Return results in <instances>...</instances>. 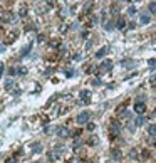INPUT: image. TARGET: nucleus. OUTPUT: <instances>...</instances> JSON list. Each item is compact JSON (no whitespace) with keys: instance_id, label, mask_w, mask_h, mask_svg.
I'll return each instance as SVG.
<instances>
[{"instance_id":"1","label":"nucleus","mask_w":156,"mask_h":163,"mask_svg":"<svg viewBox=\"0 0 156 163\" xmlns=\"http://www.w3.org/2000/svg\"><path fill=\"white\" fill-rule=\"evenodd\" d=\"M89 118H91V113L89 111H81L79 114H77V123H79V125H86L89 121Z\"/></svg>"},{"instance_id":"2","label":"nucleus","mask_w":156,"mask_h":163,"mask_svg":"<svg viewBox=\"0 0 156 163\" xmlns=\"http://www.w3.org/2000/svg\"><path fill=\"white\" fill-rule=\"evenodd\" d=\"M111 66H113V62H111V61H104V62L101 64V67L97 69V71H99V74H101V73L104 74L106 71H109V69H111Z\"/></svg>"},{"instance_id":"3","label":"nucleus","mask_w":156,"mask_h":163,"mask_svg":"<svg viewBox=\"0 0 156 163\" xmlns=\"http://www.w3.org/2000/svg\"><path fill=\"white\" fill-rule=\"evenodd\" d=\"M134 111L138 113V114H143V113L146 111V104L141 103V101H138V103L134 104Z\"/></svg>"},{"instance_id":"4","label":"nucleus","mask_w":156,"mask_h":163,"mask_svg":"<svg viewBox=\"0 0 156 163\" xmlns=\"http://www.w3.org/2000/svg\"><path fill=\"white\" fill-rule=\"evenodd\" d=\"M111 133L113 135H119L121 133V125L116 123V121H113V123H111Z\"/></svg>"},{"instance_id":"5","label":"nucleus","mask_w":156,"mask_h":163,"mask_svg":"<svg viewBox=\"0 0 156 163\" xmlns=\"http://www.w3.org/2000/svg\"><path fill=\"white\" fill-rule=\"evenodd\" d=\"M111 156H113L114 162H119L122 158V153H121V150H111Z\"/></svg>"},{"instance_id":"6","label":"nucleus","mask_w":156,"mask_h":163,"mask_svg":"<svg viewBox=\"0 0 156 163\" xmlns=\"http://www.w3.org/2000/svg\"><path fill=\"white\" fill-rule=\"evenodd\" d=\"M81 99H82L84 103H89V101H91V93H89V91H81Z\"/></svg>"},{"instance_id":"7","label":"nucleus","mask_w":156,"mask_h":163,"mask_svg":"<svg viewBox=\"0 0 156 163\" xmlns=\"http://www.w3.org/2000/svg\"><path fill=\"white\" fill-rule=\"evenodd\" d=\"M57 135H59L60 138H66V136H69V131H67V128L60 126V128H57Z\"/></svg>"},{"instance_id":"8","label":"nucleus","mask_w":156,"mask_h":163,"mask_svg":"<svg viewBox=\"0 0 156 163\" xmlns=\"http://www.w3.org/2000/svg\"><path fill=\"white\" fill-rule=\"evenodd\" d=\"M138 156H139L138 148H131V150H129V158L131 160H138Z\"/></svg>"},{"instance_id":"9","label":"nucleus","mask_w":156,"mask_h":163,"mask_svg":"<svg viewBox=\"0 0 156 163\" xmlns=\"http://www.w3.org/2000/svg\"><path fill=\"white\" fill-rule=\"evenodd\" d=\"M144 123H146V118H144L143 114H139L138 118H136V121H134L136 126H141V125H144Z\"/></svg>"},{"instance_id":"10","label":"nucleus","mask_w":156,"mask_h":163,"mask_svg":"<svg viewBox=\"0 0 156 163\" xmlns=\"http://www.w3.org/2000/svg\"><path fill=\"white\" fill-rule=\"evenodd\" d=\"M116 27H118L119 30H122L124 27H126V20H124L122 17H119V19H118V25H116Z\"/></svg>"},{"instance_id":"11","label":"nucleus","mask_w":156,"mask_h":163,"mask_svg":"<svg viewBox=\"0 0 156 163\" xmlns=\"http://www.w3.org/2000/svg\"><path fill=\"white\" fill-rule=\"evenodd\" d=\"M139 20H141V24H149V20H151V17H149V15H148V13H143V15H141V19H139Z\"/></svg>"},{"instance_id":"12","label":"nucleus","mask_w":156,"mask_h":163,"mask_svg":"<svg viewBox=\"0 0 156 163\" xmlns=\"http://www.w3.org/2000/svg\"><path fill=\"white\" fill-rule=\"evenodd\" d=\"M148 133H149V136H156V125H149Z\"/></svg>"},{"instance_id":"13","label":"nucleus","mask_w":156,"mask_h":163,"mask_svg":"<svg viewBox=\"0 0 156 163\" xmlns=\"http://www.w3.org/2000/svg\"><path fill=\"white\" fill-rule=\"evenodd\" d=\"M19 15H20V17H25L27 15V7L25 5H22L20 9H19Z\"/></svg>"},{"instance_id":"14","label":"nucleus","mask_w":156,"mask_h":163,"mask_svg":"<svg viewBox=\"0 0 156 163\" xmlns=\"http://www.w3.org/2000/svg\"><path fill=\"white\" fill-rule=\"evenodd\" d=\"M106 52H107V49H106V47L99 49V51L96 52V57H102V56H106Z\"/></svg>"},{"instance_id":"15","label":"nucleus","mask_w":156,"mask_h":163,"mask_svg":"<svg viewBox=\"0 0 156 163\" xmlns=\"http://www.w3.org/2000/svg\"><path fill=\"white\" fill-rule=\"evenodd\" d=\"M148 10L151 13H156V2H151V4L148 5Z\"/></svg>"},{"instance_id":"16","label":"nucleus","mask_w":156,"mask_h":163,"mask_svg":"<svg viewBox=\"0 0 156 163\" xmlns=\"http://www.w3.org/2000/svg\"><path fill=\"white\" fill-rule=\"evenodd\" d=\"M30 47H32V44H27L25 49H24V51H20V56H25L27 52H29V49H30Z\"/></svg>"},{"instance_id":"17","label":"nucleus","mask_w":156,"mask_h":163,"mask_svg":"<svg viewBox=\"0 0 156 163\" xmlns=\"http://www.w3.org/2000/svg\"><path fill=\"white\" fill-rule=\"evenodd\" d=\"M12 86H13V81H12V79H9V81H5V89H10Z\"/></svg>"},{"instance_id":"18","label":"nucleus","mask_w":156,"mask_h":163,"mask_svg":"<svg viewBox=\"0 0 156 163\" xmlns=\"http://www.w3.org/2000/svg\"><path fill=\"white\" fill-rule=\"evenodd\" d=\"M32 150H34L35 153H40V151H42V148H40V145L37 143V145H34V148H32Z\"/></svg>"},{"instance_id":"19","label":"nucleus","mask_w":156,"mask_h":163,"mask_svg":"<svg viewBox=\"0 0 156 163\" xmlns=\"http://www.w3.org/2000/svg\"><path fill=\"white\" fill-rule=\"evenodd\" d=\"M87 129L89 131H94V129H96V125H94V123H87Z\"/></svg>"},{"instance_id":"20","label":"nucleus","mask_w":156,"mask_h":163,"mask_svg":"<svg viewBox=\"0 0 156 163\" xmlns=\"http://www.w3.org/2000/svg\"><path fill=\"white\" fill-rule=\"evenodd\" d=\"M128 13H129V15H134V13H136V9H134V7H129V9H128Z\"/></svg>"},{"instance_id":"21","label":"nucleus","mask_w":156,"mask_h":163,"mask_svg":"<svg viewBox=\"0 0 156 163\" xmlns=\"http://www.w3.org/2000/svg\"><path fill=\"white\" fill-rule=\"evenodd\" d=\"M148 156H149V153H148V151H143V153H141V160H146Z\"/></svg>"},{"instance_id":"22","label":"nucleus","mask_w":156,"mask_h":163,"mask_svg":"<svg viewBox=\"0 0 156 163\" xmlns=\"http://www.w3.org/2000/svg\"><path fill=\"white\" fill-rule=\"evenodd\" d=\"M59 40H52V42H51V46H52V47H57V46H59Z\"/></svg>"},{"instance_id":"23","label":"nucleus","mask_w":156,"mask_h":163,"mask_svg":"<svg viewBox=\"0 0 156 163\" xmlns=\"http://www.w3.org/2000/svg\"><path fill=\"white\" fill-rule=\"evenodd\" d=\"M124 108H126V104H121V106L118 108V113H122L124 111Z\"/></svg>"},{"instance_id":"24","label":"nucleus","mask_w":156,"mask_h":163,"mask_svg":"<svg viewBox=\"0 0 156 163\" xmlns=\"http://www.w3.org/2000/svg\"><path fill=\"white\" fill-rule=\"evenodd\" d=\"M47 4H49V5H52V7H54V5L57 4V2H55V0H47Z\"/></svg>"},{"instance_id":"25","label":"nucleus","mask_w":156,"mask_h":163,"mask_svg":"<svg viewBox=\"0 0 156 163\" xmlns=\"http://www.w3.org/2000/svg\"><path fill=\"white\" fill-rule=\"evenodd\" d=\"M133 2H139V0H133Z\"/></svg>"},{"instance_id":"26","label":"nucleus","mask_w":156,"mask_h":163,"mask_svg":"<svg viewBox=\"0 0 156 163\" xmlns=\"http://www.w3.org/2000/svg\"><path fill=\"white\" fill-rule=\"evenodd\" d=\"M34 163H39V162H34Z\"/></svg>"}]
</instances>
